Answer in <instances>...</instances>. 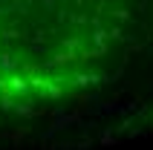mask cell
<instances>
[{
	"label": "cell",
	"mask_w": 153,
	"mask_h": 150,
	"mask_svg": "<svg viewBox=\"0 0 153 150\" xmlns=\"http://www.w3.org/2000/svg\"><path fill=\"white\" fill-rule=\"evenodd\" d=\"M150 0H0V127L78 101L121 72Z\"/></svg>",
	"instance_id": "obj_1"
}]
</instances>
